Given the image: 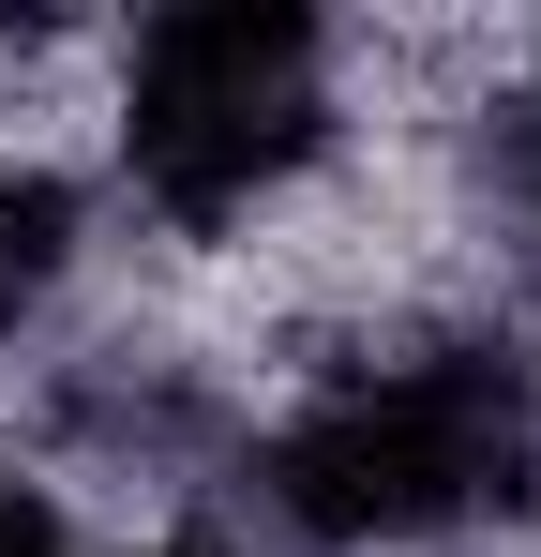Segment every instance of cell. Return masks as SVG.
<instances>
[{"label":"cell","instance_id":"5","mask_svg":"<svg viewBox=\"0 0 541 557\" xmlns=\"http://www.w3.org/2000/svg\"><path fill=\"white\" fill-rule=\"evenodd\" d=\"M512 242L541 257V91L512 106Z\"/></svg>","mask_w":541,"mask_h":557},{"label":"cell","instance_id":"1","mask_svg":"<svg viewBox=\"0 0 541 557\" xmlns=\"http://www.w3.org/2000/svg\"><path fill=\"white\" fill-rule=\"evenodd\" d=\"M270 557H437L541 497V362L512 332H376L256 422L226 482Z\"/></svg>","mask_w":541,"mask_h":557},{"label":"cell","instance_id":"4","mask_svg":"<svg viewBox=\"0 0 541 557\" xmlns=\"http://www.w3.org/2000/svg\"><path fill=\"white\" fill-rule=\"evenodd\" d=\"M0 557H121V543L90 528V497L61 482V467L0 453Z\"/></svg>","mask_w":541,"mask_h":557},{"label":"cell","instance_id":"3","mask_svg":"<svg viewBox=\"0 0 541 557\" xmlns=\"http://www.w3.org/2000/svg\"><path fill=\"white\" fill-rule=\"evenodd\" d=\"M90 226H105V196H90L61 151H0V362H15V347L76 301Z\"/></svg>","mask_w":541,"mask_h":557},{"label":"cell","instance_id":"2","mask_svg":"<svg viewBox=\"0 0 541 557\" xmlns=\"http://www.w3.org/2000/svg\"><path fill=\"white\" fill-rule=\"evenodd\" d=\"M347 30L301 0H166L105 46V182L166 242H256L347 166Z\"/></svg>","mask_w":541,"mask_h":557}]
</instances>
